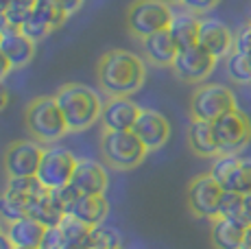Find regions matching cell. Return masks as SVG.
Wrapping results in <instances>:
<instances>
[{
  "label": "cell",
  "instance_id": "60d3db41",
  "mask_svg": "<svg viewBox=\"0 0 251 249\" xmlns=\"http://www.w3.org/2000/svg\"><path fill=\"white\" fill-rule=\"evenodd\" d=\"M7 105H9V92H7V88L0 83V112H2Z\"/></svg>",
  "mask_w": 251,
  "mask_h": 249
},
{
  "label": "cell",
  "instance_id": "e575fe53",
  "mask_svg": "<svg viewBox=\"0 0 251 249\" xmlns=\"http://www.w3.org/2000/svg\"><path fill=\"white\" fill-rule=\"evenodd\" d=\"M221 0H181L183 9L192 13H205V11H212L214 7H219Z\"/></svg>",
  "mask_w": 251,
  "mask_h": 249
},
{
  "label": "cell",
  "instance_id": "d6986e66",
  "mask_svg": "<svg viewBox=\"0 0 251 249\" xmlns=\"http://www.w3.org/2000/svg\"><path fill=\"white\" fill-rule=\"evenodd\" d=\"M70 214L79 219L81 223H85L88 227H96V225H103L107 219L109 201L105 195H81L76 203L72 205Z\"/></svg>",
  "mask_w": 251,
  "mask_h": 249
},
{
  "label": "cell",
  "instance_id": "9c48e42d",
  "mask_svg": "<svg viewBox=\"0 0 251 249\" xmlns=\"http://www.w3.org/2000/svg\"><path fill=\"white\" fill-rule=\"evenodd\" d=\"M76 157L72 155V151H68L66 147L52 145L44 149V155H42L40 169H37V179L46 186L48 190L61 188V186L70 184L72 175H75L76 169Z\"/></svg>",
  "mask_w": 251,
  "mask_h": 249
},
{
  "label": "cell",
  "instance_id": "f1b7e54d",
  "mask_svg": "<svg viewBox=\"0 0 251 249\" xmlns=\"http://www.w3.org/2000/svg\"><path fill=\"white\" fill-rule=\"evenodd\" d=\"M123 247L120 245V234L118 229L107 227V225H96L90 232V245L88 249H116Z\"/></svg>",
  "mask_w": 251,
  "mask_h": 249
},
{
  "label": "cell",
  "instance_id": "5b68a950",
  "mask_svg": "<svg viewBox=\"0 0 251 249\" xmlns=\"http://www.w3.org/2000/svg\"><path fill=\"white\" fill-rule=\"evenodd\" d=\"M173 18L175 13L164 0H136L127 11V26L136 37L144 40L153 33L166 31Z\"/></svg>",
  "mask_w": 251,
  "mask_h": 249
},
{
  "label": "cell",
  "instance_id": "5bb4252c",
  "mask_svg": "<svg viewBox=\"0 0 251 249\" xmlns=\"http://www.w3.org/2000/svg\"><path fill=\"white\" fill-rule=\"evenodd\" d=\"M131 131L142 140V145L149 151H157L171 138V123L166 121L164 114L155 112V109H142Z\"/></svg>",
  "mask_w": 251,
  "mask_h": 249
},
{
  "label": "cell",
  "instance_id": "2e32d148",
  "mask_svg": "<svg viewBox=\"0 0 251 249\" xmlns=\"http://www.w3.org/2000/svg\"><path fill=\"white\" fill-rule=\"evenodd\" d=\"M70 184L81 195H105L109 184L107 171L94 160H79Z\"/></svg>",
  "mask_w": 251,
  "mask_h": 249
},
{
  "label": "cell",
  "instance_id": "83f0119b",
  "mask_svg": "<svg viewBox=\"0 0 251 249\" xmlns=\"http://www.w3.org/2000/svg\"><path fill=\"white\" fill-rule=\"evenodd\" d=\"M225 70H227L229 79L240 85H251V57L245 52L231 50V55L225 61Z\"/></svg>",
  "mask_w": 251,
  "mask_h": 249
},
{
  "label": "cell",
  "instance_id": "44dd1931",
  "mask_svg": "<svg viewBox=\"0 0 251 249\" xmlns=\"http://www.w3.org/2000/svg\"><path fill=\"white\" fill-rule=\"evenodd\" d=\"M142 49H144V55H147L149 61H153L155 66H173L175 61L177 49L175 40H173L171 31H160V33H153V35L144 37L142 40Z\"/></svg>",
  "mask_w": 251,
  "mask_h": 249
},
{
  "label": "cell",
  "instance_id": "b9f144b4",
  "mask_svg": "<svg viewBox=\"0 0 251 249\" xmlns=\"http://www.w3.org/2000/svg\"><path fill=\"white\" fill-rule=\"evenodd\" d=\"M243 249H251V225L245 229V241H243Z\"/></svg>",
  "mask_w": 251,
  "mask_h": 249
},
{
  "label": "cell",
  "instance_id": "7bdbcfd3",
  "mask_svg": "<svg viewBox=\"0 0 251 249\" xmlns=\"http://www.w3.org/2000/svg\"><path fill=\"white\" fill-rule=\"evenodd\" d=\"M164 2H168V4H181V0H164Z\"/></svg>",
  "mask_w": 251,
  "mask_h": 249
},
{
  "label": "cell",
  "instance_id": "1f68e13d",
  "mask_svg": "<svg viewBox=\"0 0 251 249\" xmlns=\"http://www.w3.org/2000/svg\"><path fill=\"white\" fill-rule=\"evenodd\" d=\"M50 197L55 199V203L59 205V208L64 210L66 214H70L72 205L76 203V199L81 197V193H79V190H76L72 184H66V186H61V188L50 190Z\"/></svg>",
  "mask_w": 251,
  "mask_h": 249
},
{
  "label": "cell",
  "instance_id": "7dc6e473",
  "mask_svg": "<svg viewBox=\"0 0 251 249\" xmlns=\"http://www.w3.org/2000/svg\"><path fill=\"white\" fill-rule=\"evenodd\" d=\"M249 57H251V55H249Z\"/></svg>",
  "mask_w": 251,
  "mask_h": 249
},
{
  "label": "cell",
  "instance_id": "6da1fadb",
  "mask_svg": "<svg viewBox=\"0 0 251 249\" xmlns=\"http://www.w3.org/2000/svg\"><path fill=\"white\" fill-rule=\"evenodd\" d=\"M99 83L109 97H129L142 88L147 79V66L136 52L114 49L99 61Z\"/></svg>",
  "mask_w": 251,
  "mask_h": 249
},
{
  "label": "cell",
  "instance_id": "3957f363",
  "mask_svg": "<svg viewBox=\"0 0 251 249\" xmlns=\"http://www.w3.org/2000/svg\"><path fill=\"white\" fill-rule=\"evenodd\" d=\"M26 129L42 145H55L70 131L55 97H40L26 107Z\"/></svg>",
  "mask_w": 251,
  "mask_h": 249
},
{
  "label": "cell",
  "instance_id": "d4e9b609",
  "mask_svg": "<svg viewBox=\"0 0 251 249\" xmlns=\"http://www.w3.org/2000/svg\"><path fill=\"white\" fill-rule=\"evenodd\" d=\"M219 217H227L231 221L240 223L243 227L251 225V195H240V193H223L221 199V212Z\"/></svg>",
  "mask_w": 251,
  "mask_h": 249
},
{
  "label": "cell",
  "instance_id": "bcb514c9",
  "mask_svg": "<svg viewBox=\"0 0 251 249\" xmlns=\"http://www.w3.org/2000/svg\"><path fill=\"white\" fill-rule=\"evenodd\" d=\"M0 35H2V33H0Z\"/></svg>",
  "mask_w": 251,
  "mask_h": 249
},
{
  "label": "cell",
  "instance_id": "f35d334b",
  "mask_svg": "<svg viewBox=\"0 0 251 249\" xmlns=\"http://www.w3.org/2000/svg\"><path fill=\"white\" fill-rule=\"evenodd\" d=\"M9 28H13V26H11V22H9V18H7V11H4V7H0V33L9 31Z\"/></svg>",
  "mask_w": 251,
  "mask_h": 249
},
{
  "label": "cell",
  "instance_id": "603a6c76",
  "mask_svg": "<svg viewBox=\"0 0 251 249\" xmlns=\"http://www.w3.org/2000/svg\"><path fill=\"white\" fill-rule=\"evenodd\" d=\"M199 26H201V20L195 13L183 11V13H175L168 31H171L177 49L183 50V49H190V46L199 44Z\"/></svg>",
  "mask_w": 251,
  "mask_h": 249
},
{
  "label": "cell",
  "instance_id": "4316f807",
  "mask_svg": "<svg viewBox=\"0 0 251 249\" xmlns=\"http://www.w3.org/2000/svg\"><path fill=\"white\" fill-rule=\"evenodd\" d=\"M26 217H33L35 221H40L44 227H57L64 221L66 212L55 203V199L50 197V190L46 195H42L40 199H35L33 203H28Z\"/></svg>",
  "mask_w": 251,
  "mask_h": 249
},
{
  "label": "cell",
  "instance_id": "52a82bcc",
  "mask_svg": "<svg viewBox=\"0 0 251 249\" xmlns=\"http://www.w3.org/2000/svg\"><path fill=\"white\" fill-rule=\"evenodd\" d=\"M219 153H240L251 142V121L243 109H231L212 123Z\"/></svg>",
  "mask_w": 251,
  "mask_h": 249
},
{
  "label": "cell",
  "instance_id": "7402d4cb",
  "mask_svg": "<svg viewBox=\"0 0 251 249\" xmlns=\"http://www.w3.org/2000/svg\"><path fill=\"white\" fill-rule=\"evenodd\" d=\"M188 145L199 157H216L219 153V145L214 138V129L212 123L207 121H197L192 118L190 127H188Z\"/></svg>",
  "mask_w": 251,
  "mask_h": 249
},
{
  "label": "cell",
  "instance_id": "e0dca14e",
  "mask_svg": "<svg viewBox=\"0 0 251 249\" xmlns=\"http://www.w3.org/2000/svg\"><path fill=\"white\" fill-rule=\"evenodd\" d=\"M0 50L9 59L13 68H22V66L31 64L33 55H35V42L26 37L20 28H9L0 35Z\"/></svg>",
  "mask_w": 251,
  "mask_h": 249
},
{
  "label": "cell",
  "instance_id": "74e56055",
  "mask_svg": "<svg viewBox=\"0 0 251 249\" xmlns=\"http://www.w3.org/2000/svg\"><path fill=\"white\" fill-rule=\"evenodd\" d=\"M11 70H13V66L9 64V59L4 57V52L0 50V83H2V79H4V76H7L9 73H11Z\"/></svg>",
  "mask_w": 251,
  "mask_h": 249
},
{
  "label": "cell",
  "instance_id": "cb8c5ba5",
  "mask_svg": "<svg viewBox=\"0 0 251 249\" xmlns=\"http://www.w3.org/2000/svg\"><path fill=\"white\" fill-rule=\"evenodd\" d=\"M48 188L35 177H9L7 188L2 195H7L9 199L22 203L24 208H28V203H33L35 199H40L42 195H46Z\"/></svg>",
  "mask_w": 251,
  "mask_h": 249
},
{
  "label": "cell",
  "instance_id": "ffe728a7",
  "mask_svg": "<svg viewBox=\"0 0 251 249\" xmlns=\"http://www.w3.org/2000/svg\"><path fill=\"white\" fill-rule=\"evenodd\" d=\"M245 229L240 223L231 221L227 217H216L212 219L210 227V241L214 249H243L245 241Z\"/></svg>",
  "mask_w": 251,
  "mask_h": 249
},
{
  "label": "cell",
  "instance_id": "30bf717a",
  "mask_svg": "<svg viewBox=\"0 0 251 249\" xmlns=\"http://www.w3.org/2000/svg\"><path fill=\"white\" fill-rule=\"evenodd\" d=\"M225 190L210 173H203L188 186V208L199 219H216L221 212V199Z\"/></svg>",
  "mask_w": 251,
  "mask_h": 249
},
{
  "label": "cell",
  "instance_id": "8992f818",
  "mask_svg": "<svg viewBox=\"0 0 251 249\" xmlns=\"http://www.w3.org/2000/svg\"><path fill=\"white\" fill-rule=\"evenodd\" d=\"M236 97L234 92L223 83H203L195 90L190 99V114L197 121L214 123L223 114L236 109Z\"/></svg>",
  "mask_w": 251,
  "mask_h": 249
},
{
  "label": "cell",
  "instance_id": "4dcf8cb0",
  "mask_svg": "<svg viewBox=\"0 0 251 249\" xmlns=\"http://www.w3.org/2000/svg\"><path fill=\"white\" fill-rule=\"evenodd\" d=\"M20 31H22L26 37H31L33 42H40V40H44L48 33L52 31V26L48 25V22H46L37 11H33V16L28 18V20L20 26Z\"/></svg>",
  "mask_w": 251,
  "mask_h": 249
},
{
  "label": "cell",
  "instance_id": "f6af8a7d",
  "mask_svg": "<svg viewBox=\"0 0 251 249\" xmlns=\"http://www.w3.org/2000/svg\"><path fill=\"white\" fill-rule=\"evenodd\" d=\"M116 249H123V247H116Z\"/></svg>",
  "mask_w": 251,
  "mask_h": 249
},
{
  "label": "cell",
  "instance_id": "d590c367",
  "mask_svg": "<svg viewBox=\"0 0 251 249\" xmlns=\"http://www.w3.org/2000/svg\"><path fill=\"white\" fill-rule=\"evenodd\" d=\"M40 249H61V232H59V227H46Z\"/></svg>",
  "mask_w": 251,
  "mask_h": 249
},
{
  "label": "cell",
  "instance_id": "ab89813d",
  "mask_svg": "<svg viewBox=\"0 0 251 249\" xmlns=\"http://www.w3.org/2000/svg\"><path fill=\"white\" fill-rule=\"evenodd\" d=\"M0 249H16V245H13V241L9 238V234L4 232H0Z\"/></svg>",
  "mask_w": 251,
  "mask_h": 249
},
{
  "label": "cell",
  "instance_id": "f546056e",
  "mask_svg": "<svg viewBox=\"0 0 251 249\" xmlns=\"http://www.w3.org/2000/svg\"><path fill=\"white\" fill-rule=\"evenodd\" d=\"M35 4H37V0H7L4 11H7V18H9V22H11V26L20 28L24 22L33 16Z\"/></svg>",
  "mask_w": 251,
  "mask_h": 249
},
{
  "label": "cell",
  "instance_id": "8fae6325",
  "mask_svg": "<svg viewBox=\"0 0 251 249\" xmlns=\"http://www.w3.org/2000/svg\"><path fill=\"white\" fill-rule=\"evenodd\" d=\"M42 155H44V147L37 140H18L9 145L4 153L7 177H35Z\"/></svg>",
  "mask_w": 251,
  "mask_h": 249
},
{
  "label": "cell",
  "instance_id": "7a4b0ae2",
  "mask_svg": "<svg viewBox=\"0 0 251 249\" xmlns=\"http://www.w3.org/2000/svg\"><path fill=\"white\" fill-rule=\"evenodd\" d=\"M55 100L68 123L70 131H85L96 121H100V97L96 90L83 83H68L57 90Z\"/></svg>",
  "mask_w": 251,
  "mask_h": 249
},
{
  "label": "cell",
  "instance_id": "9a60e30c",
  "mask_svg": "<svg viewBox=\"0 0 251 249\" xmlns=\"http://www.w3.org/2000/svg\"><path fill=\"white\" fill-rule=\"evenodd\" d=\"M234 40L236 35L229 31V26L214 18H205L201 20L199 26V46L214 55L216 59H227L234 50Z\"/></svg>",
  "mask_w": 251,
  "mask_h": 249
},
{
  "label": "cell",
  "instance_id": "7c38bea8",
  "mask_svg": "<svg viewBox=\"0 0 251 249\" xmlns=\"http://www.w3.org/2000/svg\"><path fill=\"white\" fill-rule=\"evenodd\" d=\"M216 61L219 59L214 55H210L203 46L197 44V46H190V49H183L177 52L171 68L186 83H199V81H205L212 75Z\"/></svg>",
  "mask_w": 251,
  "mask_h": 249
},
{
  "label": "cell",
  "instance_id": "836d02e7",
  "mask_svg": "<svg viewBox=\"0 0 251 249\" xmlns=\"http://www.w3.org/2000/svg\"><path fill=\"white\" fill-rule=\"evenodd\" d=\"M234 50L251 55V22L238 31V35H236V40H234Z\"/></svg>",
  "mask_w": 251,
  "mask_h": 249
},
{
  "label": "cell",
  "instance_id": "8d00e7d4",
  "mask_svg": "<svg viewBox=\"0 0 251 249\" xmlns=\"http://www.w3.org/2000/svg\"><path fill=\"white\" fill-rule=\"evenodd\" d=\"M57 4H59L61 9H64L66 13H68V16H72V13L76 11V9L81 7V2H83V0H55Z\"/></svg>",
  "mask_w": 251,
  "mask_h": 249
},
{
  "label": "cell",
  "instance_id": "ba28073f",
  "mask_svg": "<svg viewBox=\"0 0 251 249\" xmlns=\"http://www.w3.org/2000/svg\"><path fill=\"white\" fill-rule=\"evenodd\" d=\"M210 175L227 193L251 195V160H243L238 153H221L212 162Z\"/></svg>",
  "mask_w": 251,
  "mask_h": 249
},
{
  "label": "cell",
  "instance_id": "d6a6232c",
  "mask_svg": "<svg viewBox=\"0 0 251 249\" xmlns=\"http://www.w3.org/2000/svg\"><path fill=\"white\" fill-rule=\"evenodd\" d=\"M22 217H26V208L22 203H18V201L9 199L7 195H0V221L13 223Z\"/></svg>",
  "mask_w": 251,
  "mask_h": 249
},
{
  "label": "cell",
  "instance_id": "ee69618b",
  "mask_svg": "<svg viewBox=\"0 0 251 249\" xmlns=\"http://www.w3.org/2000/svg\"><path fill=\"white\" fill-rule=\"evenodd\" d=\"M0 232H2V221H0Z\"/></svg>",
  "mask_w": 251,
  "mask_h": 249
},
{
  "label": "cell",
  "instance_id": "277c9868",
  "mask_svg": "<svg viewBox=\"0 0 251 249\" xmlns=\"http://www.w3.org/2000/svg\"><path fill=\"white\" fill-rule=\"evenodd\" d=\"M149 149L133 131H105L100 138V155L105 164L120 171L136 169L144 162Z\"/></svg>",
  "mask_w": 251,
  "mask_h": 249
},
{
  "label": "cell",
  "instance_id": "484cf974",
  "mask_svg": "<svg viewBox=\"0 0 251 249\" xmlns=\"http://www.w3.org/2000/svg\"><path fill=\"white\" fill-rule=\"evenodd\" d=\"M57 227L61 232V249H88L92 227L81 223L72 214H66L64 221L57 225Z\"/></svg>",
  "mask_w": 251,
  "mask_h": 249
},
{
  "label": "cell",
  "instance_id": "ac0fdd59",
  "mask_svg": "<svg viewBox=\"0 0 251 249\" xmlns=\"http://www.w3.org/2000/svg\"><path fill=\"white\" fill-rule=\"evenodd\" d=\"M4 232L9 234L16 249H40L46 227L33 217H22L13 223H7Z\"/></svg>",
  "mask_w": 251,
  "mask_h": 249
},
{
  "label": "cell",
  "instance_id": "4fadbf2b",
  "mask_svg": "<svg viewBox=\"0 0 251 249\" xmlns=\"http://www.w3.org/2000/svg\"><path fill=\"white\" fill-rule=\"evenodd\" d=\"M142 109L129 97H109L100 109V124L105 131H131Z\"/></svg>",
  "mask_w": 251,
  "mask_h": 249
}]
</instances>
